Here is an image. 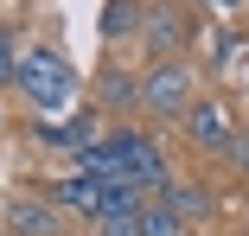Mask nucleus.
I'll return each mask as SVG.
<instances>
[{
	"mask_svg": "<svg viewBox=\"0 0 249 236\" xmlns=\"http://www.w3.org/2000/svg\"><path fill=\"white\" fill-rule=\"evenodd\" d=\"M38 140H52L64 153H83L89 140H103V134H96V115L83 109V115H64V121H38Z\"/></svg>",
	"mask_w": 249,
	"mask_h": 236,
	"instance_id": "obj_6",
	"label": "nucleus"
},
{
	"mask_svg": "<svg viewBox=\"0 0 249 236\" xmlns=\"http://www.w3.org/2000/svg\"><path fill=\"white\" fill-rule=\"evenodd\" d=\"M224 160H230V166H236V172L249 179V128H236V140L224 147Z\"/></svg>",
	"mask_w": 249,
	"mask_h": 236,
	"instance_id": "obj_13",
	"label": "nucleus"
},
{
	"mask_svg": "<svg viewBox=\"0 0 249 236\" xmlns=\"http://www.w3.org/2000/svg\"><path fill=\"white\" fill-rule=\"evenodd\" d=\"M96 96H103V102H115V109H141V77H128V70L115 64V70H103V77H96Z\"/></svg>",
	"mask_w": 249,
	"mask_h": 236,
	"instance_id": "obj_8",
	"label": "nucleus"
},
{
	"mask_svg": "<svg viewBox=\"0 0 249 236\" xmlns=\"http://www.w3.org/2000/svg\"><path fill=\"white\" fill-rule=\"evenodd\" d=\"M141 236H185V217H173V211L154 198V204H141Z\"/></svg>",
	"mask_w": 249,
	"mask_h": 236,
	"instance_id": "obj_10",
	"label": "nucleus"
},
{
	"mask_svg": "<svg viewBox=\"0 0 249 236\" xmlns=\"http://www.w3.org/2000/svg\"><path fill=\"white\" fill-rule=\"evenodd\" d=\"M96 236H141V211H109V217H96Z\"/></svg>",
	"mask_w": 249,
	"mask_h": 236,
	"instance_id": "obj_11",
	"label": "nucleus"
},
{
	"mask_svg": "<svg viewBox=\"0 0 249 236\" xmlns=\"http://www.w3.org/2000/svg\"><path fill=\"white\" fill-rule=\"evenodd\" d=\"M19 58H26V51H19L13 26H0V83H13V77H19Z\"/></svg>",
	"mask_w": 249,
	"mask_h": 236,
	"instance_id": "obj_12",
	"label": "nucleus"
},
{
	"mask_svg": "<svg viewBox=\"0 0 249 236\" xmlns=\"http://www.w3.org/2000/svg\"><path fill=\"white\" fill-rule=\"evenodd\" d=\"M52 204H58V211H83V217H96V211H103V185L83 179V172H71V179L52 185Z\"/></svg>",
	"mask_w": 249,
	"mask_h": 236,
	"instance_id": "obj_7",
	"label": "nucleus"
},
{
	"mask_svg": "<svg viewBox=\"0 0 249 236\" xmlns=\"http://www.w3.org/2000/svg\"><path fill=\"white\" fill-rule=\"evenodd\" d=\"M141 32V0H109L103 7V38H128Z\"/></svg>",
	"mask_w": 249,
	"mask_h": 236,
	"instance_id": "obj_9",
	"label": "nucleus"
},
{
	"mask_svg": "<svg viewBox=\"0 0 249 236\" xmlns=\"http://www.w3.org/2000/svg\"><path fill=\"white\" fill-rule=\"evenodd\" d=\"M211 51H217V58H243V38H236V32H217Z\"/></svg>",
	"mask_w": 249,
	"mask_h": 236,
	"instance_id": "obj_14",
	"label": "nucleus"
},
{
	"mask_svg": "<svg viewBox=\"0 0 249 236\" xmlns=\"http://www.w3.org/2000/svg\"><path fill=\"white\" fill-rule=\"evenodd\" d=\"M141 38H147L154 58H173L179 45H185V13H179V7H154V13L141 19Z\"/></svg>",
	"mask_w": 249,
	"mask_h": 236,
	"instance_id": "obj_4",
	"label": "nucleus"
},
{
	"mask_svg": "<svg viewBox=\"0 0 249 236\" xmlns=\"http://www.w3.org/2000/svg\"><path fill=\"white\" fill-rule=\"evenodd\" d=\"M19 96L32 102V109H64L71 96H77V64L58 51V45H32V51L19 58Z\"/></svg>",
	"mask_w": 249,
	"mask_h": 236,
	"instance_id": "obj_1",
	"label": "nucleus"
},
{
	"mask_svg": "<svg viewBox=\"0 0 249 236\" xmlns=\"http://www.w3.org/2000/svg\"><path fill=\"white\" fill-rule=\"evenodd\" d=\"M192 109V70L179 58H154L141 77V115H185Z\"/></svg>",
	"mask_w": 249,
	"mask_h": 236,
	"instance_id": "obj_2",
	"label": "nucleus"
},
{
	"mask_svg": "<svg viewBox=\"0 0 249 236\" xmlns=\"http://www.w3.org/2000/svg\"><path fill=\"white\" fill-rule=\"evenodd\" d=\"M179 121H185V140H192L198 153H224L230 140H236L230 109H224V102H211V96H192V109H185Z\"/></svg>",
	"mask_w": 249,
	"mask_h": 236,
	"instance_id": "obj_3",
	"label": "nucleus"
},
{
	"mask_svg": "<svg viewBox=\"0 0 249 236\" xmlns=\"http://www.w3.org/2000/svg\"><path fill=\"white\" fill-rule=\"evenodd\" d=\"M7 217H13V230H19V236H64V217H58V204H52V198H13V204H7Z\"/></svg>",
	"mask_w": 249,
	"mask_h": 236,
	"instance_id": "obj_5",
	"label": "nucleus"
}]
</instances>
